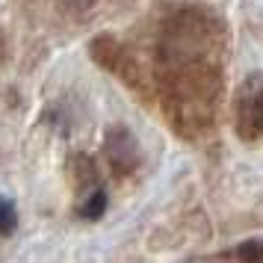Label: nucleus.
Instances as JSON below:
<instances>
[{
    "label": "nucleus",
    "mask_w": 263,
    "mask_h": 263,
    "mask_svg": "<svg viewBox=\"0 0 263 263\" xmlns=\"http://www.w3.org/2000/svg\"><path fill=\"white\" fill-rule=\"evenodd\" d=\"M109 160H112V166L121 168V172H130L133 166H136V142L130 139V133L124 130H116L109 133Z\"/></svg>",
    "instance_id": "1"
},
{
    "label": "nucleus",
    "mask_w": 263,
    "mask_h": 263,
    "mask_svg": "<svg viewBox=\"0 0 263 263\" xmlns=\"http://www.w3.org/2000/svg\"><path fill=\"white\" fill-rule=\"evenodd\" d=\"M107 210V192L104 190H95L92 195H86V201L80 204V216L83 219H101Z\"/></svg>",
    "instance_id": "2"
},
{
    "label": "nucleus",
    "mask_w": 263,
    "mask_h": 263,
    "mask_svg": "<svg viewBox=\"0 0 263 263\" xmlns=\"http://www.w3.org/2000/svg\"><path fill=\"white\" fill-rule=\"evenodd\" d=\"M18 225V213H15V204L0 198V234H12Z\"/></svg>",
    "instance_id": "3"
},
{
    "label": "nucleus",
    "mask_w": 263,
    "mask_h": 263,
    "mask_svg": "<svg viewBox=\"0 0 263 263\" xmlns=\"http://www.w3.org/2000/svg\"><path fill=\"white\" fill-rule=\"evenodd\" d=\"M239 260H263V242H246L237 251Z\"/></svg>",
    "instance_id": "4"
},
{
    "label": "nucleus",
    "mask_w": 263,
    "mask_h": 263,
    "mask_svg": "<svg viewBox=\"0 0 263 263\" xmlns=\"http://www.w3.org/2000/svg\"><path fill=\"white\" fill-rule=\"evenodd\" d=\"M254 124H257V130H263V92L254 98Z\"/></svg>",
    "instance_id": "5"
},
{
    "label": "nucleus",
    "mask_w": 263,
    "mask_h": 263,
    "mask_svg": "<svg viewBox=\"0 0 263 263\" xmlns=\"http://www.w3.org/2000/svg\"><path fill=\"white\" fill-rule=\"evenodd\" d=\"M71 9H77V12H83V9H89V6H95L98 0H65Z\"/></svg>",
    "instance_id": "6"
}]
</instances>
